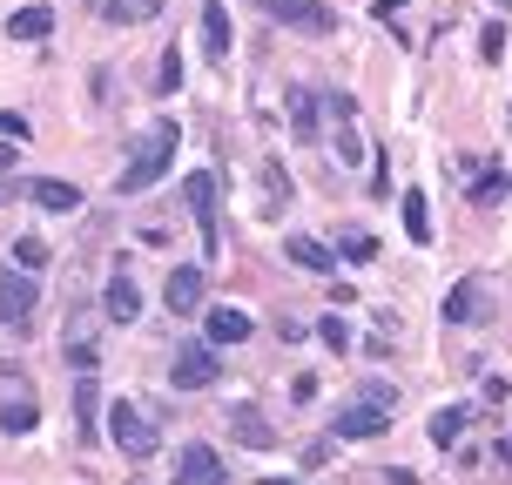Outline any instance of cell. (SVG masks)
I'll return each mask as SVG.
<instances>
[{"mask_svg":"<svg viewBox=\"0 0 512 485\" xmlns=\"http://www.w3.org/2000/svg\"><path fill=\"white\" fill-rule=\"evenodd\" d=\"M176 142H182L176 122H149V135L135 142V162L122 169V182H115V189H122V196H142L149 182H162V169L176 162Z\"/></svg>","mask_w":512,"mask_h":485,"instance_id":"obj_1","label":"cell"},{"mask_svg":"<svg viewBox=\"0 0 512 485\" xmlns=\"http://www.w3.org/2000/svg\"><path fill=\"white\" fill-rule=\"evenodd\" d=\"M364 196H391V169H384V155L371 162V189H364Z\"/></svg>","mask_w":512,"mask_h":485,"instance_id":"obj_35","label":"cell"},{"mask_svg":"<svg viewBox=\"0 0 512 485\" xmlns=\"http://www.w3.org/2000/svg\"><path fill=\"white\" fill-rule=\"evenodd\" d=\"M358 398H364V405H378V411H391V405H398V384L371 378V384H364V391H358Z\"/></svg>","mask_w":512,"mask_h":485,"instance_id":"obj_32","label":"cell"},{"mask_svg":"<svg viewBox=\"0 0 512 485\" xmlns=\"http://www.w3.org/2000/svg\"><path fill=\"white\" fill-rule=\"evenodd\" d=\"M304 465H310V472H324V465H331V438H310V445H304Z\"/></svg>","mask_w":512,"mask_h":485,"instance_id":"obj_34","label":"cell"},{"mask_svg":"<svg viewBox=\"0 0 512 485\" xmlns=\"http://www.w3.org/2000/svg\"><path fill=\"white\" fill-rule=\"evenodd\" d=\"M331 149H337V162H351V169L364 162V142H358V128H351V122H337V128H331Z\"/></svg>","mask_w":512,"mask_h":485,"instance_id":"obj_29","label":"cell"},{"mask_svg":"<svg viewBox=\"0 0 512 485\" xmlns=\"http://www.w3.org/2000/svg\"><path fill=\"white\" fill-rule=\"evenodd\" d=\"M102 317L108 324H135V317H142V290H135V277H128V263H115V277H108Z\"/></svg>","mask_w":512,"mask_h":485,"instance_id":"obj_12","label":"cell"},{"mask_svg":"<svg viewBox=\"0 0 512 485\" xmlns=\"http://www.w3.org/2000/svg\"><path fill=\"white\" fill-rule=\"evenodd\" d=\"M48 263H54L48 236H14V270H27V277H34V270H48Z\"/></svg>","mask_w":512,"mask_h":485,"instance_id":"obj_24","label":"cell"},{"mask_svg":"<svg viewBox=\"0 0 512 485\" xmlns=\"http://www.w3.org/2000/svg\"><path fill=\"white\" fill-rule=\"evenodd\" d=\"M95 405H102L95 371H75V418H81V432H95Z\"/></svg>","mask_w":512,"mask_h":485,"instance_id":"obj_26","label":"cell"},{"mask_svg":"<svg viewBox=\"0 0 512 485\" xmlns=\"http://www.w3.org/2000/svg\"><path fill=\"white\" fill-rule=\"evenodd\" d=\"M283 108H290V128H297V142H317V135H324V95H317V88L290 81V88H283Z\"/></svg>","mask_w":512,"mask_h":485,"instance_id":"obj_8","label":"cell"},{"mask_svg":"<svg viewBox=\"0 0 512 485\" xmlns=\"http://www.w3.org/2000/svg\"><path fill=\"white\" fill-rule=\"evenodd\" d=\"M479 54H486V61H499V54H506V21H486V27H479Z\"/></svg>","mask_w":512,"mask_h":485,"instance_id":"obj_31","label":"cell"},{"mask_svg":"<svg viewBox=\"0 0 512 485\" xmlns=\"http://www.w3.org/2000/svg\"><path fill=\"white\" fill-rule=\"evenodd\" d=\"M203 54H209V61L230 54V7H223V0H209V7H203Z\"/></svg>","mask_w":512,"mask_h":485,"instance_id":"obj_21","label":"cell"},{"mask_svg":"<svg viewBox=\"0 0 512 485\" xmlns=\"http://www.w3.org/2000/svg\"><path fill=\"white\" fill-rule=\"evenodd\" d=\"M176 485H230V465L216 459L209 445H182L176 452Z\"/></svg>","mask_w":512,"mask_h":485,"instance_id":"obj_11","label":"cell"},{"mask_svg":"<svg viewBox=\"0 0 512 485\" xmlns=\"http://www.w3.org/2000/svg\"><path fill=\"white\" fill-rule=\"evenodd\" d=\"M216 378H223L216 344H182L176 358H169V384H176V391H209Z\"/></svg>","mask_w":512,"mask_h":485,"instance_id":"obj_5","label":"cell"},{"mask_svg":"<svg viewBox=\"0 0 512 485\" xmlns=\"http://www.w3.org/2000/svg\"><path fill=\"white\" fill-rule=\"evenodd\" d=\"M250 337H256V324L243 317V310H230V304H209L203 310V344L230 351V344H250Z\"/></svg>","mask_w":512,"mask_h":485,"instance_id":"obj_9","label":"cell"},{"mask_svg":"<svg viewBox=\"0 0 512 485\" xmlns=\"http://www.w3.org/2000/svg\"><path fill=\"white\" fill-rule=\"evenodd\" d=\"M34 425H41V405H34V398H7V405H0V432L7 438H27Z\"/></svg>","mask_w":512,"mask_h":485,"instance_id":"obj_23","label":"cell"},{"mask_svg":"<svg viewBox=\"0 0 512 485\" xmlns=\"http://www.w3.org/2000/svg\"><path fill=\"white\" fill-rule=\"evenodd\" d=\"M0 142H27V115H14V108H0Z\"/></svg>","mask_w":512,"mask_h":485,"instance_id":"obj_33","label":"cell"},{"mask_svg":"<svg viewBox=\"0 0 512 485\" xmlns=\"http://www.w3.org/2000/svg\"><path fill=\"white\" fill-rule=\"evenodd\" d=\"M337 263H378V236L371 230H351V236H337Z\"/></svg>","mask_w":512,"mask_h":485,"instance_id":"obj_28","label":"cell"},{"mask_svg":"<svg viewBox=\"0 0 512 485\" xmlns=\"http://www.w3.org/2000/svg\"><path fill=\"white\" fill-rule=\"evenodd\" d=\"M155 95H176L182 88V48L176 41H169V48H162V61H155V81H149Z\"/></svg>","mask_w":512,"mask_h":485,"instance_id":"obj_27","label":"cell"},{"mask_svg":"<svg viewBox=\"0 0 512 485\" xmlns=\"http://www.w3.org/2000/svg\"><path fill=\"white\" fill-rule=\"evenodd\" d=\"M61 351H68V364H75V371H95L102 344L88 337V310H75V317H68V344H61Z\"/></svg>","mask_w":512,"mask_h":485,"instance_id":"obj_20","label":"cell"},{"mask_svg":"<svg viewBox=\"0 0 512 485\" xmlns=\"http://www.w3.org/2000/svg\"><path fill=\"white\" fill-rule=\"evenodd\" d=\"M7 34H14V41H48L54 34V7L48 0H41V7H14V14H7Z\"/></svg>","mask_w":512,"mask_h":485,"instance_id":"obj_17","label":"cell"},{"mask_svg":"<svg viewBox=\"0 0 512 485\" xmlns=\"http://www.w3.org/2000/svg\"><path fill=\"white\" fill-rule=\"evenodd\" d=\"M317 344H331V351H351V331H344V317H317Z\"/></svg>","mask_w":512,"mask_h":485,"instance_id":"obj_30","label":"cell"},{"mask_svg":"<svg viewBox=\"0 0 512 485\" xmlns=\"http://www.w3.org/2000/svg\"><path fill=\"white\" fill-rule=\"evenodd\" d=\"M27 203L54 209V216H75V209H81V189L68 176H34V182H27Z\"/></svg>","mask_w":512,"mask_h":485,"instance_id":"obj_14","label":"cell"},{"mask_svg":"<svg viewBox=\"0 0 512 485\" xmlns=\"http://www.w3.org/2000/svg\"><path fill=\"white\" fill-rule=\"evenodd\" d=\"M7 196H27V182H21V189H0V203H7Z\"/></svg>","mask_w":512,"mask_h":485,"instance_id":"obj_37","label":"cell"},{"mask_svg":"<svg viewBox=\"0 0 512 485\" xmlns=\"http://www.w3.org/2000/svg\"><path fill=\"white\" fill-rule=\"evenodd\" d=\"M216 196H223V189H216V176H209V169H196V176L182 182V203H189L196 230H203V263L223 250V230H216Z\"/></svg>","mask_w":512,"mask_h":485,"instance_id":"obj_4","label":"cell"},{"mask_svg":"<svg viewBox=\"0 0 512 485\" xmlns=\"http://www.w3.org/2000/svg\"><path fill=\"white\" fill-rule=\"evenodd\" d=\"M230 438L250 445V452H270V445H277V425H270L263 411H250V405H230Z\"/></svg>","mask_w":512,"mask_h":485,"instance_id":"obj_15","label":"cell"},{"mask_svg":"<svg viewBox=\"0 0 512 485\" xmlns=\"http://www.w3.org/2000/svg\"><path fill=\"white\" fill-rule=\"evenodd\" d=\"M465 176H472V189H465V203H479V209H492V203H506V196H512V176H506V169H486V162H465Z\"/></svg>","mask_w":512,"mask_h":485,"instance_id":"obj_16","label":"cell"},{"mask_svg":"<svg viewBox=\"0 0 512 485\" xmlns=\"http://www.w3.org/2000/svg\"><path fill=\"white\" fill-rule=\"evenodd\" d=\"M438 317H445V324H486V317H492L486 283H479V277H459L452 290H445V304H438Z\"/></svg>","mask_w":512,"mask_h":485,"instance_id":"obj_7","label":"cell"},{"mask_svg":"<svg viewBox=\"0 0 512 485\" xmlns=\"http://www.w3.org/2000/svg\"><path fill=\"white\" fill-rule=\"evenodd\" d=\"M256 485H290V479H256Z\"/></svg>","mask_w":512,"mask_h":485,"instance_id":"obj_38","label":"cell"},{"mask_svg":"<svg viewBox=\"0 0 512 485\" xmlns=\"http://www.w3.org/2000/svg\"><path fill=\"white\" fill-rule=\"evenodd\" d=\"M283 256H290L297 270H310V277H331V270H337V250L310 243V236H290V243H283Z\"/></svg>","mask_w":512,"mask_h":485,"instance_id":"obj_19","label":"cell"},{"mask_svg":"<svg viewBox=\"0 0 512 485\" xmlns=\"http://www.w3.org/2000/svg\"><path fill=\"white\" fill-rule=\"evenodd\" d=\"M108 438L122 459H155V418H142V405H128V398L108 405Z\"/></svg>","mask_w":512,"mask_h":485,"instance_id":"obj_2","label":"cell"},{"mask_svg":"<svg viewBox=\"0 0 512 485\" xmlns=\"http://www.w3.org/2000/svg\"><path fill=\"white\" fill-rule=\"evenodd\" d=\"M256 14H270V21H283L290 34H310V41L337 34V14L324 0H256Z\"/></svg>","mask_w":512,"mask_h":485,"instance_id":"obj_3","label":"cell"},{"mask_svg":"<svg viewBox=\"0 0 512 485\" xmlns=\"http://www.w3.org/2000/svg\"><path fill=\"white\" fill-rule=\"evenodd\" d=\"M465 425H472V405H445V411H432V445L438 452H452L465 438Z\"/></svg>","mask_w":512,"mask_h":485,"instance_id":"obj_22","label":"cell"},{"mask_svg":"<svg viewBox=\"0 0 512 485\" xmlns=\"http://www.w3.org/2000/svg\"><path fill=\"white\" fill-rule=\"evenodd\" d=\"M34 304H41V283L27 277V270H7V277H0V324H7V331H27Z\"/></svg>","mask_w":512,"mask_h":485,"instance_id":"obj_6","label":"cell"},{"mask_svg":"<svg viewBox=\"0 0 512 485\" xmlns=\"http://www.w3.org/2000/svg\"><path fill=\"white\" fill-rule=\"evenodd\" d=\"M378 485H418V472H405V465H391V472H384Z\"/></svg>","mask_w":512,"mask_h":485,"instance_id":"obj_36","label":"cell"},{"mask_svg":"<svg viewBox=\"0 0 512 485\" xmlns=\"http://www.w3.org/2000/svg\"><path fill=\"white\" fill-rule=\"evenodd\" d=\"M162 304L176 310V317H196L203 310V263H176L169 283H162Z\"/></svg>","mask_w":512,"mask_h":485,"instance_id":"obj_10","label":"cell"},{"mask_svg":"<svg viewBox=\"0 0 512 485\" xmlns=\"http://www.w3.org/2000/svg\"><path fill=\"white\" fill-rule=\"evenodd\" d=\"M499 7H506V14H512V0H499Z\"/></svg>","mask_w":512,"mask_h":485,"instance_id":"obj_39","label":"cell"},{"mask_svg":"<svg viewBox=\"0 0 512 485\" xmlns=\"http://www.w3.org/2000/svg\"><path fill=\"white\" fill-rule=\"evenodd\" d=\"M384 425H391V411H378V405H344L331 418V438H384Z\"/></svg>","mask_w":512,"mask_h":485,"instance_id":"obj_13","label":"cell"},{"mask_svg":"<svg viewBox=\"0 0 512 485\" xmlns=\"http://www.w3.org/2000/svg\"><path fill=\"white\" fill-rule=\"evenodd\" d=\"M405 230H411V243H432V203H425V189L405 196Z\"/></svg>","mask_w":512,"mask_h":485,"instance_id":"obj_25","label":"cell"},{"mask_svg":"<svg viewBox=\"0 0 512 485\" xmlns=\"http://www.w3.org/2000/svg\"><path fill=\"white\" fill-rule=\"evenodd\" d=\"M290 196H297L290 169H283L277 155H263V209H270V216H283V209H290Z\"/></svg>","mask_w":512,"mask_h":485,"instance_id":"obj_18","label":"cell"}]
</instances>
